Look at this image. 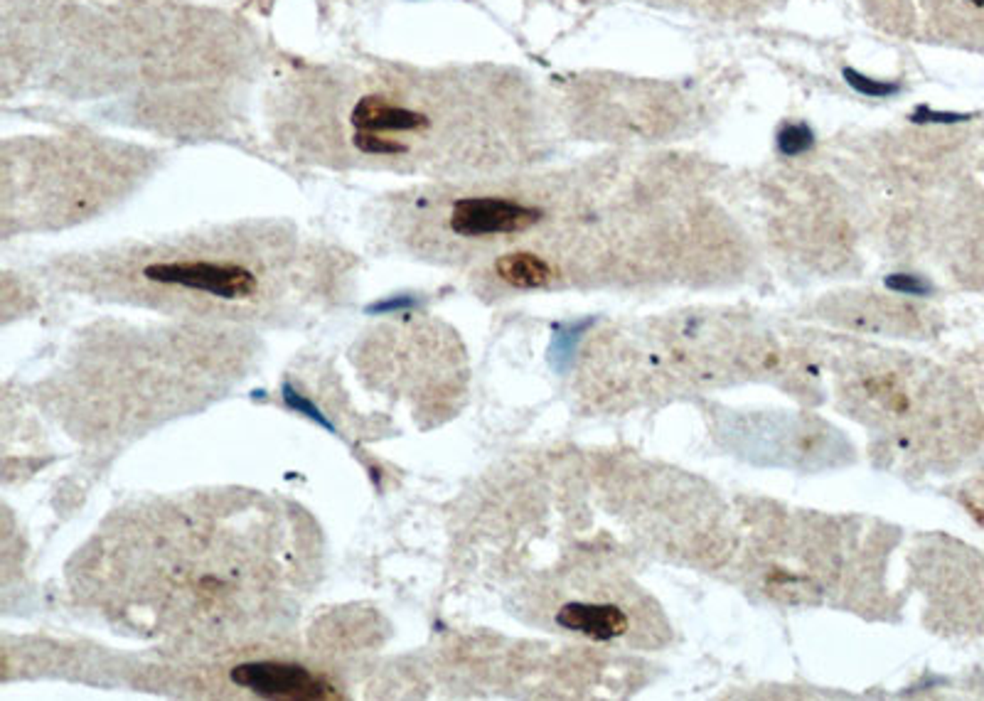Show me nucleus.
Returning <instances> with one entry per match:
<instances>
[{
	"label": "nucleus",
	"mask_w": 984,
	"mask_h": 701,
	"mask_svg": "<svg viewBox=\"0 0 984 701\" xmlns=\"http://www.w3.org/2000/svg\"><path fill=\"white\" fill-rule=\"evenodd\" d=\"M266 72L258 32L195 0H3V96L94 103L126 124L209 138Z\"/></svg>",
	"instance_id": "nucleus-1"
},
{
	"label": "nucleus",
	"mask_w": 984,
	"mask_h": 701,
	"mask_svg": "<svg viewBox=\"0 0 984 701\" xmlns=\"http://www.w3.org/2000/svg\"><path fill=\"white\" fill-rule=\"evenodd\" d=\"M529 99L517 74L488 64L296 60L268 79L264 121L298 163L433 183L488 166Z\"/></svg>",
	"instance_id": "nucleus-2"
},
{
	"label": "nucleus",
	"mask_w": 984,
	"mask_h": 701,
	"mask_svg": "<svg viewBox=\"0 0 984 701\" xmlns=\"http://www.w3.org/2000/svg\"><path fill=\"white\" fill-rule=\"evenodd\" d=\"M328 254L298 237L296 229L276 222L158 239L148 244L82 254L64 264L77 281L111 283L119 290L158 300H200L205 306H257L308 279L316 261Z\"/></svg>",
	"instance_id": "nucleus-3"
},
{
	"label": "nucleus",
	"mask_w": 984,
	"mask_h": 701,
	"mask_svg": "<svg viewBox=\"0 0 984 701\" xmlns=\"http://www.w3.org/2000/svg\"><path fill=\"white\" fill-rule=\"evenodd\" d=\"M160 155L111 135H15L3 143V229L70 227L102 215L148 180Z\"/></svg>",
	"instance_id": "nucleus-4"
},
{
	"label": "nucleus",
	"mask_w": 984,
	"mask_h": 701,
	"mask_svg": "<svg viewBox=\"0 0 984 701\" xmlns=\"http://www.w3.org/2000/svg\"><path fill=\"white\" fill-rule=\"evenodd\" d=\"M229 680L242 689L254 691L264 699L323 701L338 699V691L325 677L303 664L283 660L242 662L229 670Z\"/></svg>",
	"instance_id": "nucleus-5"
},
{
	"label": "nucleus",
	"mask_w": 984,
	"mask_h": 701,
	"mask_svg": "<svg viewBox=\"0 0 984 701\" xmlns=\"http://www.w3.org/2000/svg\"><path fill=\"white\" fill-rule=\"evenodd\" d=\"M556 625L591 640H615L626 635L630 628V618L626 615V610L618 608L613 603L576 600L556 610Z\"/></svg>",
	"instance_id": "nucleus-6"
},
{
	"label": "nucleus",
	"mask_w": 984,
	"mask_h": 701,
	"mask_svg": "<svg viewBox=\"0 0 984 701\" xmlns=\"http://www.w3.org/2000/svg\"><path fill=\"white\" fill-rule=\"evenodd\" d=\"M492 273L497 279L520 290L544 289L556 276L552 261H546L537 251H504L492 258Z\"/></svg>",
	"instance_id": "nucleus-7"
},
{
	"label": "nucleus",
	"mask_w": 984,
	"mask_h": 701,
	"mask_svg": "<svg viewBox=\"0 0 984 701\" xmlns=\"http://www.w3.org/2000/svg\"><path fill=\"white\" fill-rule=\"evenodd\" d=\"M778 151L785 158H798L815 145V134L808 124H785L778 131Z\"/></svg>",
	"instance_id": "nucleus-8"
},
{
	"label": "nucleus",
	"mask_w": 984,
	"mask_h": 701,
	"mask_svg": "<svg viewBox=\"0 0 984 701\" xmlns=\"http://www.w3.org/2000/svg\"><path fill=\"white\" fill-rule=\"evenodd\" d=\"M844 79L854 92H859L861 96H869V99H889V96H896L901 92V84L872 79V77L857 72V69H844Z\"/></svg>",
	"instance_id": "nucleus-9"
},
{
	"label": "nucleus",
	"mask_w": 984,
	"mask_h": 701,
	"mask_svg": "<svg viewBox=\"0 0 984 701\" xmlns=\"http://www.w3.org/2000/svg\"><path fill=\"white\" fill-rule=\"evenodd\" d=\"M886 286L891 290H898L903 296H928L933 286L928 283L921 276H911V273H893L886 279Z\"/></svg>",
	"instance_id": "nucleus-10"
},
{
	"label": "nucleus",
	"mask_w": 984,
	"mask_h": 701,
	"mask_svg": "<svg viewBox=\"0 0 984 701\" xmlns=\"http://www.w3.org/2000/svg\"><path fill=\"white\" fill-rule=\"evenodd\" d=\"M913 118H915V121H933V124H955V121H963L964 116L940 114V111H933V109H921V111L913 116Z\"/></svg>",
	"instance_id": "nucleus-11"
}]
</instances>
